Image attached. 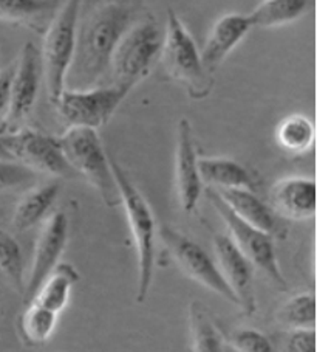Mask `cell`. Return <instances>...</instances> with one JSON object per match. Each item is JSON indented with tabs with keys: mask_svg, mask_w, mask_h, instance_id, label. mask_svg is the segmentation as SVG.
<instances>
[{
	"mask_svg": "<svg viewBox=\"0 0 317 352\" xmlns=\"http://www.w3.org/2000/svg\"><path fill=\"white\" fill-rule=\"evenodd\" d=\"M133 13L129 3L110 0L85 16L78 25L75 56L67 75L70 89H89L110 69L115 48L133 25Z\"/></svg>",
	"mask_w": 317,
	"mask_h": 352,
	"instance_id": "1",
	"label": "cell"
},
{
	"mask_svg": "<svg viewBox=\"0 0 317 352\" xmlns=\"http://www.w3.org/2000/svg\"><path fill=\"white\" fill-rule=\"evenodd\" d=\"M113 177L117 180L121 205L126 211L127 223L135 241L137 248V296L138 305L148 300L155 275V254L158 226L154 211L135 182L130 179L126 169L110 157Z\"/></svg>",
	"mask_w": 317,
	"mask_h": 352,
	"instance_id": "2",
	"label": "cell"
},
{
	"mask_svg": "<svg viewBox=\"0 0 317 352\" xmlns=\"http://www.w3.org/2000/svg\"><path fill=\"white\" fill-rule=\"evenodd\" d=\"M164 74L186 89L193 100H204L214 87V76L206 69L191 33L174 10L167 13L160 56Z\"/></svg>",
	"mask_w": 317,
	"mask_h": 352,
	"instance_id": "3",
	"label": "cell"
},
{
	"mask_svg": "<svg viewBox=\"0 0 317 352\" xmlns=\"http://www.w3.org/2000/svg\"><path fill=\"white\" fill-rule=\"evenodd\" d=\"M58 140L67 162L76 175H82L107 206L113 208L119 205V191L113 177L110 157L104 149L97 131L89 127H67Z\"/></svg>",
	"mask_w": 317,
	"mask_h": 352,
	"instance_id": "4",
	"label": "cell"
},
{
	"mask_svg": "<svg viewBox=\"0 0 317 352\" xmlns=\"http://www.w3.org/2000/svg\"><path fill=\"white\" fill-rule=\"evenodd\" d=\"M81 7L82 0H65L47 27L39 50L47 94L53 104L67 89V75L75 56Z\"/></svg>",
	"mask_w": 317,
	"mask_h": 352,
	"instance_id": "5",
	"label": "cell"
},
{
	"mask_svg": "<svg viewBox=\"0 0 317 352\" xmlns=\"http://www.w3.org/2000/svg\"><path fill=\"white\" fill-rule=\"evenodd\" d=\"M164 32L152 19L133 22L115 48L110 69L117 84L133 89L160 56Z\"/></svg>",
	"mask_w": 317,
	"mask_h": 352,
	"instance_id": "6",
	"label": "cell"
},
{
	"mask_svg": "<svg viewBox=\"0 0 317 352\" xmlns=\"http://www.w3.org/2000/svg\"><path fill=\"white\" fill-rule=\"evenodd\" d=\"M130 92L132 89L123 84H113L108 87L65 89L54 106L69 127H89L97 131L110 121Z\"/></svg>",
	"mask_w": 317,
	"mask_h": 352,
	"instance_id": "7",
	"label": "cell"
},
{
	"mask_svg": "<svg viewBox=\"0 0 317 352\" xmlns=\"http://www.w3.org/2000/svg\"><path fill=\"white\" fill-rule=\"evenodd\" d=\"M206 196L214 206L218 216L222 217L224 226L229 230V238L233 239L237 248L245 254L254 269H259L271 279L280 289H288V283L280 269L276 245H274V236L261 232V230L249 226L240 217H237L229 206L223 202L220 196L211 188H206Z\"/></svg>",
	"mask_w": 317,
	"mask_h": 352,
	"instance_id": "8",
	"label": "cell"
},
{
	"mask_svg": "<svg viewBox=\"0 0 317 352\" xmlns=\"http://www.w3.org/2000/svg\"><path fill=\"white\" fill-rule=\"evenodd\" d=\"M0 142L11 159L34 173L62 179L78 177L67 162L56 137L21 127L14 132L0 133Z\"/></svg>",
	"mask_w": 317,
	"mask_h": 352,
	"instance_id": "9",
	"label": "cell"
},
{
	"mask_svg": "<svg viewBox=\"0 0 317 352\" xmlns=\"http://www.w3.org/2000/svg\"><path fill=\"white\" fill-rule=\"evenodd\" d=\"M158 236L181 272H185L189 278L203 287L209 289L211 292L220 295L222 298L237 306L235 295L224 281L215 259L198 242L169 226L158 228Z\"/></svg>",
	"mask_w": 317,
	"mask_h": 352,
	"instance_id": "10",
	"label": "cell"
},
{
	"mask_svg": "<svg viewBox=\"0 0 317 352\" xmlns=\"http://www.w3.org/2000/svg\"><path fill=\"white\" fill-rule=\"evenodd\" d=\"M44 76L42 72L40 52L33 42L23 45L19 60L14 65L13 80H11V96L10 107L5 120L0 124V133H10L21 129L34 109L38 100L40 81Z\"/></svg>",
	"mask_w": 317,
	"mask_h": 352,
	"instance_id": "11",
	"label": "cell"
},
{
	"mask_svg": "<svg viewBox=\"0 0 317 352\" xmlns=\"http://www.w3.org/2000/svg\"><path fill=\"white\" fill-rule=\"evenodd\" d=\"M69 234L70 221L64 211H56L48 217L36 242L32 272L28 279H25V290L22 295L25 305L32 301L48 275L59 264V259L69 242Z\"/></svg>",
	"mask_w": 317,
	"mask_h": 352,
	"instance_id": "12",
	"label": "cell"
},
{
	"mask_svg": "<svg viewBox=\"0 0 317 352\" xmlns=\"http://www.w3.org/2000/svg\"><path fill=\"white\" fill-rule=\"evenodd\" d=\"M214 253L224 281L235 295L237 306L243 314L254 315L257 312V300L254 292L253 264L226 234L214 236Z\"/></svg>",
	"mask_w": 317,
	"mask_h": 352,
	"instance_id": "13",
	"label": "cell"
},
{
	"mask_svg": "<svg viewBox=\"0 0 317 352\" xmlns=\"http://www.w3.org/2000/svg\"><path fill=\"white\" fill-rule=\"evenodd\" d=\"M198 159L192 126L187 118H181L178 121V127H176L175 188L178 202L186 213H193L197 210L200 197L203 194Z\"/></svg>",
	"mask_w": 317,
	"mask_h": 352,
	"instance_id": "14",
	"label": "cell"
},
{
	"mask_svg": "<svg viewBox=\"0 0 317 352\" xmlns=\"http://www.w3.org/2000/svg\"><path fill=\"white\" fill-rule=\"evenodd\" d=\"M317 186L314 179L286 177L270 191V206L277 216L291 221H307L316 214Z\"/></svg>",
	"mask_w": 317,
	"mask_h": 352,
	"instance_id": "15",
	"label": "cell"
},
{
	"mask_svg": "<svg viewBox=\"0 0 317 352\" xmlns=\"http://www.w3.org/2000/svg\"><path fill=\"white\" fill-rule=\"evenodd\" d=\"M253 22L248 14L229 13L217 19L201 50V59L211 74L226 59L234 48L251 32Z\"/></svg>",
	"mask_w": 317,
	"mask_h": 352,
	"instance_id": "16",
	"label": "cell"
},
{
	"mask_svg": "<svg viewBox=\"0 0 317 352\" xmlns=\"http://www.w3.org/2000/svg\"><path fill=\"white\" fill-rule=\"evenodd\" d=\"M212 190V188H211ZM233 213L245 221L249 226L270 233L271 236L279 233V219L270 205H266L257 194L251 190H214Z\"/></svg>",
	"mask_w": 317,
	"mask_h": 352,
	"instance_id": "17",
	"label": "cell"
},
{
	"mask_svg": "<svg viewBox=\"0 0 317 352\" xmlns=\"http://www.w3.org/2000/svg\"><path fill=\"white\" fill-rule=\"evenodd\" d=\"M198 171L203 186L212 190H251L257 186L254 174L242 163L226 157H203L198 159Z\"/></svg>",
	"mask_w": 317,
	"mask_h": 352,
	"instance_id": "18",
	"label": "cell"
},
{
	"mask_svg": "<svg viewBox=\"0 0 317 352\" xmlns=\"http://www.w3.org/2000/svg\"><path fill=\"white\" fill-rule=\"evenodd\" d=\"M79 279H81V275L75 265L59 263L39 287L32 301L59 315L69 305L71 290L79 283Z\"/></svg>",
	"mask_w": 317,
	"mask_h": 352,
	"instance_id": "19",
	"label": "cell"
},
{
	"mask_svg": "<svg viewBox=\"0 0 317 352\" xmlns=\"http://www.w3.org/2000/svg\"><path fill=\"white\" fill-rule=\"evenodd\" d=\"M60 186L58 184H47L33 188L17 204L13 213V227L17 232H27L44 219L51 206L59 197Z\"/></svg>",
	"mask_w": 317,
	"mask_h": 352,
	"instance_id": "20",
	"label": "cell"
},
{
	"mask_svg": "<svg viewBox=\"0 0 317 352\" xmlns=\"http://www.w3.org/2000/svg\"><path fill=\"white\" fill-rule=\"evenodd\" d=\"M311 2L313 0H263L248 16L254 28L282 27L305 16Z\"/></svg>",
	"mask_w": 317,
	"mask_h": 352,
	"instance_id": "21",
	"label": "cell"
},
{
	"mask_svg": "<svg viewBox=\"0 0 317 352\" xmlns=\"http://www.w3.org/2000/svg\"><path fill=\"white\" fill-rule=\"evenodd\" d=\"M58 324V315L42 307L34 301L25 305L23 312L19 315L17 331L23 344L34 348L47 343L53 336Z\"/></svg>",
	"mask_w": 317,
	"mask_h": 352,
	"instance_id": "22",
	"label": "cell"
},
{
	"mask_svg": "<svg viewBox=\"0 0 317 352\" xmlns=\"http://www.w3.org/2000/svg\"><path fill=\"white\" fill-rule=\"evenodd\" d=\"M189 329L192 352H224V340L203 302L189 305Z\"/></svg>",
	"mask_w": 317,
	"mask_h": 352,
	"instance_id": "23",
	"label": "cell"
},
{
	"mask_svg": "<svg viewBox=\"0 0 317 352\" xmlns=\"http://www.w3.org/2000/svg\"><path fill=\"white\" fill-rule=\"evenodd\" d=\"M316 137L314 123L302 113L285 117L276 127L279 148L290 154H305L313 148Z\"/></svg>",
	"mask_w": 317,
	"mask_h": 352,
	"instance_id": "24",
	"label": "cell"
},
{
	"mask_svg": "<svg viewBox=\"0 0 317 352\" xmlns=\"http://www.w3.org/2000/svg\"><path fill=\"white\" fill-rule=\"evenodd\" d=\"M276 320L291 331L316 329V295L313 292L292 295L279 309Z\"/></svg>",
	"mask_w": 317,
	"mask_h": 352,
	"instance_id": "25",
	"label": "cell"
},
{
	"mask_svg": "<svg viewBox=\"0 0 317 352\" xmlns=\"http://www.w3.org/2000/svg\"><path fill=\"white\" fill-rule=\"evenodd\" d=\"M56 7L58 0H0V21L34 25Z\"/></svg>",
	"mask_w": 317,
	"mask_h": 352,
	"instance_id": "26",
	"label": "cell"
},
{
	"mask_svg": "<svg viewBox=\"0 0 317 352\" xmlns=\"http://www.w3.org/2000/svg\"><path fill=\"white\" fill-rule=\"evenodd\" d=\"M0 272L17 290V294L23 295L25 276H23L22 248L19 242L2 228H0Z\"/></svg>",
	"mask_w": 317,
	"mask_h": 352,
	"instance_id": "27",
	"label": "cell"
},
{
	"mask_svg": "<svg viewBox=\"0 0 317 352\" xmlns=\"http://www.w3.org/2000/svg\"><path fill=\"white\" fill-rule=\"evenodd\" d=\"M226 344L237 352H276L271 340L263 332L253 329V327L234 331Z\"/></svg>",
	"mask_w": 317,
	"mask_h": 352,
	"instance_id": "28",
	"label": "cell"
},
{
	"mask_svg": "<svg viewBox=\"0 0 317 352\" xmlns=\"http://www.w3.org/2000/svg\"><path fill=\"white\" fill-rule=\"evenodd\" d=\"M36 180V173L14 160L0 159V191L17 190L32 185Z\"/></svg>",
	"mask_w": 317,
	"mask_h": 352,
	"instance_id": "29",
	"label": "cell"
},
{
	"mask_svg": "<svg viewBox=\"0 0 317 352\" xmlns=\"http://www.w3.org/2000/svg\"><path fill=\"white\" fill-rule=\"evenodd\" d=\"M286 352H316V329L291 331L286 340Z\"/></svg>",
	"mask_w": 317,
	"mask_h": 352,
	"instance_id": "30",
	"label": "cell"
},
{
	"mask_svg": "<svg viewBox=\"0 0 317 352\" xmlns=\"http://www.w3.org/2000/svg\"><path fill=\"white\" fill-rule=\"evenodd\" d=\"M13 72H14V67H10V69H5L0 72V124H2V121L8 113Z\"/></svg>",
	"mask_w": 317,
	"mask_h": 352,
	"instance_id": "31",
	"label": "cell"
},
{
	"mask_svg": "<svg viewBox=\"0 0 317 352\" xmlns=\"http://www.w3.org/2000/svg\"><path fill=\"white\" fill-rule=\"evenodd\" d=\"M0 159H5V160H13L10 157V154L7 153V149L3 148V144H2V142H0Z\"/></svg>",
	"mask_w": 317,
	"mask_h": 352,
	"instance_id": "32",
	"label": "cell"
},
{
	"mask_svg": "<svg viewBox=\"0 0 317 352\" xmlns=\"http://www.w3.org/2000/svg\"><path fill=\"white\" fill-rule=\"evenodd\" d=\"M224 352H237V351H235V349H233V348H231L229 344L224 343Z\"/></svg>",
	"mask_w": 317,
	"mask_h": 352,
	"instance_id": "33",
	"label": "cell"
},
{
	"mask_svg": "<svg viewBox=\"0 0 317 352\" xmlns=\"http://www.w3.org/2000/svg\"><path fill=\"white\" fill-rule=\"evenodd\" d=\"M3 217H5V211H3V208H2V206H0V221H2V219H3Z\"/></svg>",
	"mask_w": 317,
	"mask_h": 352,
	"instance_id": "34",
	"label": "cell"
}]
</instances>
